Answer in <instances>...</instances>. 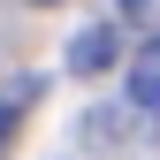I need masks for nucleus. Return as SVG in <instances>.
<instances>
[{"label":"nucleus","instance_id":"1","mask_svg":"<svg viewBox=\"0 0 160 160\" xmlns=\"http://www.w3.org/2000/svg\"><path fill=\"white\" fill-rule=\"evenodd\" d=\"M122 76H130V114H137V122H160V31L130 53Z\"/></svg>","mask_w":160,"mask_h":160},{"label":"nucleus","instance_id":"2","mask_svg":"<svg viewBox=\"0 0 160 160\" xmlns=\"http://www.w3.org/2000/svg\"><path fill=\"white\" fill-rule=\"evenodd\" d=\"M99 69H114V31L107 23H92V31L69 38V76H99Z\"/></svg>","mask_w":160,"mask_h":160},{"label":"nucleus","instance_id":"3","mask_svg":"<svg viewBox=\"0 0 160 160\" xmlns=\"http://www.w3.org/2000/svg\"><path fill=\"white\" fill-rule=\"evenodd\" d=\"M114 8H122L130 23H145V31H160V0H114Z\"/></svg>","mask_w":160,"mask_h":160},{"label":"nucleus","instance_id":"4","mask_svg":"<svg viewBox=\"0 0 160 160\" xmlns=\"http://www.w3.org/2000/svg\"><path fill=\"white\" fill-rule=\"evenodd\" d=\"M8 137H15V114H8V107H0V152H8Z\"/></svg>","mask_w":160,"mask_h":160},{"label":"nucleus","instance_id":"5","mask_svg":"<svg viewBox=\"0 0 160 160\" xmlns=\"http://www.w3.org/2000/svg\"><path fill=\"white\" fill-rule=\"evenodd\" d=\"M31 8H53V0H31Z\"/></svg>","mask_w":160,"mask_h":160}]
</instances>
